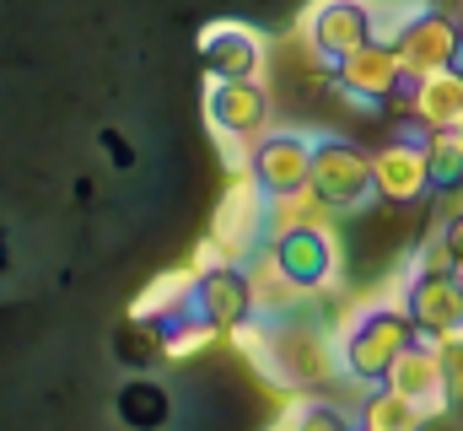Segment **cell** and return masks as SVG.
<instances>
[{"instance_id":"1","label":"cell","mask_w":463,"mask_h":431,"mask_svg":"<svg viewBox=\"0 0 463 431\" xmlns=\"http://www.w3.org/2000/svg\"><path fill=\"white\" fill-rule=\"evenodd\" d=\"M410 350V313H361L345 340V367L355 378H388Z\"/></svg>"},{"instance_id":"2","label":"cell","mask_w":463,"mask_h":431,"mask_svg":"<svg viewBox=\"0 0 463 431\" xmlns=\"http://www.w3.org/2000/svg\"><path fill=\"white\" fill-rule=\"evenodd\" d=\"M410 323H420L426 334L453 340L463 334V281L458 275H426L410 297Z\"/></svg>"},{"instance_id":"3","label":"cell","mask_w":463,"mask_h":431,"mask_svg":"<svg viewBox=\"0 0 463 431\" xmlns=\"http://www.w3.org/2000/svg\"><path fill=\"white\" fill-rule=\"evenodd\" d=\"M388 383H393V394H404V399H415V405H426V399L448 394L442 356H431V350H404V356H399V367L388 372Z\"/></svg>"},{"instance_id":"4","label":"cell","mask_w":463,"mask_h":431,"mask_svg":"<svg viewBox=\"0 0 463 431\" xmlns=\"http://www.w3.org/2000/svg\"><path fill=\"white\" fill-rule=\"evenodd\" d=\"M200 313L211 323H237L248 308H253V286L242 281V275H232V270H216L205 286H200Z\"/></svg>"},{"instance_id":"5","label":"cell","mask_w":463,"mask_h":431,"mask_svg":"<svg viewBox=\"0 0 463 431\" xmlns=\"http://www.w3.org/2000/svg\"><path fill=\"white\" fill-rule=\"evenodd\" d=\"M420 405L415 399H404V394H377L372 405H366V416H361V431H420Z\"/></svg>"},{"instance_id":"6","label":"cell","mask_w":463,"mask_h":431,"mask_svg":"<svg viewBox=\"0 0 463 431\" xmlns=\"http://www.w3.org/2000/svg\"><path fill=\"white\" fill-rule=\"evenodd\" d=\"M118 410H124L129 426H162L167 421V394L156 383H129L124 399H118Z\"/></svg>"},{"instance_id":"7","label":"cell","mask_w":463,"mask_h":431,"mask_svg":"<svg viewBox=\"0 0 463 431\" xmlns=\"http://www.w3.org/2000/svg\"><path fill=\"white\" fill-rule=\"evenodd\" d=\"M297 431H350V426H345V416H340V410L313 405V410H302V416H297Z\"/></svg>"}]
</instances>
